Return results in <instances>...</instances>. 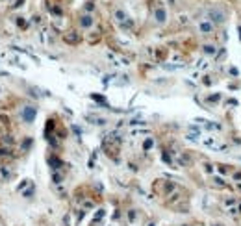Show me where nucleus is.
Listing matches in <instances>:
<instances>
[{
    "mask_svg": "<svg viewBox=\"0 0 241 226\" xmlns=\"http://www.w3.org/2000/svg\"><path fill=\"white\" fill-rule=\"evenodd\" d=\"M174 187H176V186H174L173 182H165V180H160V182L156 183V191H158L160 195H169Z\"/></svg>",
    "mask_w": 241,
    "mask_h": 226,
    "instance_id": "1",
    "label": "nucleus"
},
{
    "mask_svg": "<svg viewBox=\"0 0 241 226\" xmlns=\"http://www.w3.org/2000/svg\"><path fill=\"white\" fill-rule=\"evenodd\" d=\"M208 15H210V19L213 20V22H219V24H221V22H224V19H226L224 11H223L221 8H211Z\"/></svg>",
    "mask_w": 241,
    "mask_h": 226,
    "instance_id": "2",
    "label": "nucleus"
},
{
    "mask_svg": "<svg viewBox=\"0 0 241 226\" xmlns=\"http://www.w3.org/2000/svg\"><path fill=\"white\" fill-rule=\"evenodd\" d=\"M35 108H32V106H26L22 109V121L24 122H33V119H35Z\"/></svg>",
    "mask_w": 241,
    "mask_h": 226,
    "instance_id": "3",
    "label": "nucleus"
},
{
    "mask_svg": "<svg viewBox=\"0 0 241 226\" xmlns=\"http://www.w3.org/2000/svg\"><path fill=\"white\" fill-rule=\"evenodd\" d=\"M63 39H65V43H69V45H76L78 41H80V33H76V32H67L65 35H63Z\"/></svg>",
    "mask_w": 241,
    "mask_h": 226,
    "instance_id": "4",
    "label": "nucleus"
},
{
    "mask_svg": "<svg viewBox=\"0 0 241 226\" xmlns=\"http://www.w3.org/2000/svg\"><path fill=\"white\" fill-rule=\"evenodd\" d=\"M154 19H156L160 24H163V22H165V19H167V13H165V9L161 8V6H158V8L154 9Z\"/></svg>",
    "mask_w": 241,
    "mask_h": 226,
    "instance_id": "5",
    "label": "nucleus"
},
{
    "mask_svg": "<svg viewBox=\"0 0 241 226\" xmlns=\"http://www.w3.org/2000/svg\"><path fill=\"white\" fill-rule=\"evenodd\" d=\"M93 22H95V20H93V17L89 15V13H85V15L80 17V26H82V28H91Z\"/></svg>",
    "mask_w": 241,
    "mask_h": 226,
    "instance_id": "6",
    "label": "nucleus"
},
{
    "mask_svg": "<svg viewBox=\"0 0 241 226\" xmlns=\"http://www.w3.org/2000/svg\"><path fill=\"white\" fill-rule=\"evenodd\" d=\"M198 28H200L202 33H211V32H213V24L210 22V20H204V22H200Z\"/></svg>",
    "mask_w": 241,
    "mask_h": 226,
    "instance_id": "7",
    "label": "nucleus"
},
{
    "mask_svg": "<svg viewBox=\"0 0 241 226\" xmlns=\"http://www.w3.org/2000/svg\"><path fill=\"white\" fill-rule=\"evenodd\" d=\"M115 19L119 20V22H126L128 17H126V13L122 11V9H117V11H115Z\"/></svg>",
    "mask_w": 241,
    "mask_h": 226,
    "instance_id": "8",
    "label": "nucleus"
},
{
    "mask_svg": "<svg viewBox=\"0 0 241 226\" xmlns=\"http://www.w3.org/2000/svg\"><path fill=\"white\" fill-rule=\"evenodd\" d=\"M202 52L208 54V56H213L217 50H215V46H213V45H204V46H202Z\"/></svg>",
    "mask_w": 241,
    "mask_h": 226,
    "instance_id": "9",
    "label": "nucleus"
},
{
    "mask_svg": "<svg viewBox=\"0 0 241 226\" xmlns=\"http://www.w3.org/2000/svg\"><path fill=\"white\" fill-rule=\"evenodd\" d=\"M87 119H89V121H93L95 124H100V126H102V124H106V119H100V117H87Z\"/></svg>",
    "mask_w": 241,
    "mask_h": 226,
    "instance_id": "10",
    "label": "nucleus"
},
{
    "mask_svg": "<svg viewBox=\"0 0 241 226\" xmlns=\"http://www.w3.org/2000/svg\"><path fill=\"white\" fill-rule=\"evenodd\" d=\"M52 180H54V183H61V180H63V176H61L59 173H54V176H52Z\"/></svg>",
    "mask_w": 241,
    "mask_h": 226,
    "instance_id": "11",
    "label": "nucleus"
},
{
    "mask_svg": "<svg viewBox=\"0 0 241 226\" xmlns=\"http://www.w3.org/2000/svg\"><path fill=\"white\" fill-rule=\"evenodd\" d=\"M219 100H221V95H211V97H208V102H219Z\"/></svg>",
    "mask_w": 241,
    "mask_h": 226,
    "instance_id": "12",
    "label": "nucleus"
},
{
    "mask_svg": "<svg viewBox=\"0 0 241 226\" xmlns=\"http://www.w3.org/2000/svg\"><path fill=\"white\" fill-rule=\"evenodd\" d=\"M22 4H24V0H15L11 8H13V9H17V8H20V6H22Z\"/></svg>",
    "mask_w": 241,
    "mask_h": 226,
    "instance_id": "13",
    "label": "nucleus"
},
{
    "mask_svg": "<svg viewBox=\"0 0 241 226\" xmlns=\"http://www.w3.org/2000/svg\"><path fill=\"white\" fill-rule=\"evenodd\" d=\"M22 195H24V196H32V195H33V186H30V189L22 191Z\"/></svg>",
    "mask_w": 241,
    "mask_h": 226,
    "instance_id": "14",
    "label": "nucleus"
},
{
    "mask_svg": "<svg viewBox=\"0 0 241 226\" xmlns=\"http://www.w3.org/2000/svg\"><path fill=\"white\" fill-rule=\"evenodd\" d=\"M93 9H95V4L93 2H87L85 4V11H93Z\"/></svg>",
    "mask_w": 241,
    "mask_h": 226,
    "instance_id": "15",
    "label": "nucleus"
},
{
    "mask_svg": "<svg viewBox=\"0 0 241 226\" xmlns=\"http://www.w3.org/2000/svg\"><path fill=\"white\" fill-rule=\"evenodd\" d=\"M17 24H19V26H22V28H24V26H26V20H24L22 17H19V19H17Z\"/></svg>",
    "mask_w": 241,
    "mask_h": 226,
    "instance_id": "16",
    "label": "nucleus"
},
{
    "mask_svg": "<svg viewBox=\"0 0 241 226\" xmlns=\"http://www.w3.org/2000/svg\"><path fill=\"white\" fill-rule=\"evenodd\" d=\"M93 206H95L93 200H85V202H84V208H93Z\"/></svg>",
    "mask_w": 241,
    "mask_h": 226,
    "instance_id": "17",
    "label": "nucleus"
},
{
    "mask_svg": "<svg viewBox=\"0 0 241 226\" xmlns=\"http://www.w3.org/2000/svg\"><path fill=\"white\" fill-rule=\"evenodd\" d=\"M150 147H152V139H147L145 141V150H148Z\"/></svg>",
    "mask_w": 241,
    "mask_h": 226,
    "instance_id": "18",
    "label": "nucleus"
},
{
    "mask_svg": "<svg viewBox=\"0 0 241 226\" xmlns=\"http://www.w3.org/2000/svg\"><path fill=\"white\" fill-rule=\"evenodd\" d=\"M215 183H217V186H224V180H223V178H215Z\"/></svg>",
    "mask_w": 241,
    "mask_h": 226,
    "instance_id": "19",
    "label": "nucleus"
},
{
    "mask_svg": "<svg viewBox=\"0 0 241 226\" xmlns=\"http://www.w3.org/2000/svg\"><path fill=\"white\" fill-rule=\"evenodd\" d=\"M2 174H4L6 178H9V170H8V169H6V167H2Z\"/></svg>",
    "mask_w": 241,
    "mask_h": 226,
    "instance_id": "20",
    "label": "nucleus"
},
{
    "mask_svg": "<svg viewBox=\"0 0 241 226\" xmlns=\"http://www.w3.org/2000/svg\"><path fill=\"white\" fill-rule=\"evenodd\" d=\"M187 137H189V139H191V141H195V139H197V137H198V135H197V134H189V135H187Z\"/></svg>",
    "mask_w": 241,
    "mask_h": 226,
    "instance_id": "21",
    "label": "nucleus"
},
{
    "mask_svg": "<svg viewBox=\"0 0 241 226\" xmlns=\"http://www.w3.org/2000/svg\"><path fill=\"white\" fill-rule=\"evenodd\" d=\"M6 154H8V150H6V148H2V150H0V157H2V156H6Z\"/></svg>",
    "mask_w": 241,
    "mask_h": 226,
    "instance_id": "22",
    "label": "nucleus"
},
{
    "mask_svg": "<svg viewBox=\"0 0 241 226\" xmlns=\"http://www.w3.org/2000/svg\"><path fill=\"white\" fill-rule=\"evenodd\" d=\"M234 178H236V180H241V173H236V174H234Z\"/></svg>",
    "mask_w": 241,
    "mask_h": 226,
    "instance_id": "23",
    "label": "nucleus"
},
{
    "mask_svg": "<svg viewBox=\"0 0 241 226\" xmlns=\"http://www.w3.org/2000/svg\"><path fill=\"white\" fill-rule=\"evenodd\" d=\"M239 37H241V26H239Z\"/></svg>",
    "mask_w": 241,
    "mask_h": 226,
    "instance_id": "24",
    "label": "nucleus"
},
{
    "mask_svg": "<svg viewBox=\"0 0 241 226\" xmlns=\"http://www.w3.org/2000/svg\"><path fill=\"white\" fill-rule=\"evenodd\" d=\"M239 211H241V204H239Z\"/></svg>",
    "mask_w": 241,
    "mask_h": 226,
    "instance_id": "25",
    "label": "nucleus"
},
{
    "mask_svg": "<svg viewBox=\"0 0 241 226\" xmlns=\"http://www.w3.org/2000/svg\"><path fill=\"white\" fill-rule=\"evenodd\" d=\"M217 226H219V224H217Z\"/></svg>",
    "mask_w": 241,
    "mask_h": 226,
    "instance_id": "26",
    "label": "nucleus"
}]
</instances>
